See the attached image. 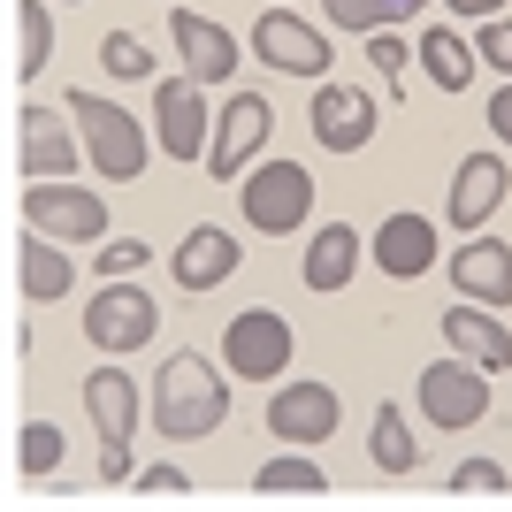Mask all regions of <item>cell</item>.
<instances>
[{
    "label": "cell",
    "instance_id": "cell-1",
    "mask_svg": "<svg viewBox=\"0 0 512 512\" xmlns=\"http://www.w3.org/2000/svg\"><path fill=\"white\" fill-rule=\"evenodd\" d=\"M230 421V367H214L207 352H169L153 367V428L169 444H199Z\"/></svg>",
    "mask_w": 512,
    "mask_h": 512
},
{
    "label": "cell",
    "instance_id": "cell-2",
    "mask_svg": "<svg viewBox=\"0 0 512 512\" xmlns=\"http://www.w3.org/2000/svg\"><path fill=\"white\" fill-rule=\"evenodd\" d=\"M62 107L77 115V138H85L92 176H107V184H138V176H146V161H153V130L138 123L123 100H100L92 85H77V92H62Z\"/></svg>",
    "mask_w": 512,
    "mask_h": 512
},
{
    "label": "cell",
    "instance_id": "cell-3",
    "mask_svg": "<svg viewBox=\"0 0 512 512\" xmlns=\"http://www.w3.org/2000/svg\"><path fill=\"white\" fill-rule=\"evenodd\" d=\"M237 214H245V230H260V237L306 230V214H314V176L276 153V161H260V169L237 176Z\"/></svg>",
    "mask_w": 512,
    "mask_h": 512
},
{
    "label": "cell",
    "instance_id": "cell-4",
    "mask_svg": "<svg viewBox=\"0 0 512 512\" xmlns=\"http://www.w3.org/2000/svg\"><path fill=\"white\" fill-rule=\"evenodd\" d=\"M153 329H161V299H153V291H138V283H123V276H107L100 291H92L85 344L100 352V360H130V352H146Z\"/></svg>",
    "mask_w": 512,
    "mask_h": 512
},
{
    "label": "cell",
    "instance_id": "cell-5",
    "mask_svg": "<svg viewBox=\"0 0 512 512\" xmlns=\"http://www.w3.org/2000/svg\"><path fill=\"white\" fill-rule=\"evenodd\" d=\"M413 406H421L428 428H482L490 421V367H474V360H428L421 367V383H413Z\"/></svg>",
    "mask_w": 512,
    "mask_h": 512
},
{
    "label": "cell",
    "instance_id": "cell-6",
    "mask_svg": "<svg viewBox=\"0 0 512 512\" xmlns=\"http://www.w3.org/2000/svg\"><path fill=\"white\" fill-rule=\"evenodd\" d=\"M23 230H46L62 237V245H100L107 237V199L77 176H46L23 192Z\"/></svg>",
    "mask_w": 512,
    "mask_h": 512
},
{
    "label": "cell",
    "instance_id": "cell-7",
    "mask_svg": "<svg viewBox=\"0 0 512 512\" xmlns=\"http://www.w3.org/2000/svg\"><path fill=\"white\" fill-rule=\"evenodd\" d=\"M291 352H299V337H291V321L276 306H245L222 329V367H230L237 383H276L283 367H291Z\"/></svg>",
    "mask_w": 512,
    "mask_h": 512
},
{
    "label": "cell",
    "instance_id": "cell-8",
    "mask_svg": "<svg viewBox=\"0 0 512 512\" xmlns=\"http://www.w3.org/2000/svg\"><path fill=\"white\" fill-rule=\"evenodd\" d=\"M253 62H268L276 77H306V85H321L337 54H329V31H321V23L291 16V0H276V8L253 23Z\"/></svg>",
    "mask_w": 512,
    "mask_h": 512
},
{
    "label": "cell",
    "instance_id": "cell-9",
    "mask_svg": "<svg viewBox=\"0 0 512 512\" xmlns=\"http://www.w3.org/2000/svg\"><path fill=\"white\" fill-rule=\"evenodd\" d=\"M153 146L169 161H207L214 146V115L199 77H153Z\"/></svg>",
    "mask_w": 512,
    "mask_h": 512
},
{
    "label": "cell",
    "instance_id": "cell-10",
    "mask_svg": "<svg viewBox=\"0 0 512 512\" xmlns=\"http://www.w3.org/2000/svg\"><path fill=\"white\" fill-rule=\"evenodd\" d=\"M337 421H344L337 383H314V375H299V383H268V436H276V444L314 451V444L337 436Z\"/></svg>",
    "mask_w": 512,
    "mask_h": 512
},
{
    "label": "cell",
    "instance_id": "cell-11",
    "mask_svg": "<svg viewBox=\"0 0 512 512\" xmlns=\"http://www.w3.org/2000/svg\"><path fill=\"white\" fill-rule=\"evenodd\" d=\"M268 130H276V107L260 100V92H230V100H222V115H214L207 176H214V184H237V176L253 169V153L268 146Z\"/></svg>",
    "mask_w": 512,
    "mask_h": 512
},
{
    "label": "cell",
    "instance_id": "cell-12",
    "mask_svg": "<svg viewBox=\"0 0 512 512\" xmlns=\"http://www.w3.org/2000/svg\"><path fill=\"white\" fill-rule=\"evenodd\" d=\"M306 123H314V146H321V153H360L367 138L383 130V107H375V92L329 85V77H321V85H314V107H306Z\"/></svg>",
    "mask_w": 512,
    "mask_h": 512
},
{
    "label": "cell",
    "instance_id": "cell-13",
    "mask_svg": "<svg viewBox=\"0 0 512 512\" xmlns=\"http://www.w3.org/2000/svg\"><path fill=\"white\" fill-rule=\"evenodd\" d=\"M62 115L69 107H39V100L16 115V169L39 176V184L46 176H77V161H85V138H77Z\"/></svg>",
    "mask_w": 512,
    "mask_h": 512
},
{
    "label": "cell",
    "instance_id": "cell-14",
    "mask_svg": "<svg viewBox=\"0 0 512 512\" xmlns=\"http://www.w3.org/2000/svg\"><path fill=\"white\" fill-rule=\"evenodd\" d=\"M237 260H245V245H237V230H222V222H199V230L176 237V253H169V276L176 291H222V283L237 276Z\"/></svg>",
    "mask_w": 512,
    "mask_h": 512
},
{
    "label": "cell",
    "instance_id": "cell-15",
    "mask_svg": "<svg viewBox=\"0 0 512 512\" xmlns=\"http://www.w3.org/2000/svg\"><path fill=\"white\" fill-rule=\"evenodd\" d=\"M85 413L92 428H100V451H130V436H138V413H146V390H138V375L130 367H92L85 375Z\"/></svg>",
    "mask_w": 512,
    "mask_h": 512
},
{
    "label": "cell",
    "instance_id": "cell-16",
    "mask_svg": "<svg viewBox=\"0 0 512 512\" xmlns=\"http://www.w3.org/2000/svg\"><path fill=\"white\" fill-rule=\"evenodd\" d=\"M169 46H176V62H184V77H199V85H230L237 62H245L237 39L214 16H199V8H176L169 16Z\"/></svg>",
    "mask_w": 512,
    "mask_h": 512
},
{
    "label": "cell",
    "instance_id": "cell-17",
    "mask_svg": "<svg viewBox=\"0 0 512 512\" xmlns=\"http://www.w3.org/2000/svg\"><path fill=\"white\" fill-rule=\"evenodd\" d=\"M375 245V268H383L390 283H421L436 260H444V237H436V222L428 214H383V230L367 237Z\"/></svg>",
    "mask_w": 512,
    "mask_h": 512
},
{
    "label": "cell",
    "instance_id": "cell-18",
    "mask_svg": "<svg viewBox=\"0 0 512 512\" xmlns=\"http://www.w3.org/2000/svg\"><path fill=\"white\" fill-rule=\"evenodd\" d=\"M505 192H512V176H505V161L497 153H467L459 169H451V199H444V222L459 237H474L482 222H490L497 207H505Z\"/></svg>",
    "mask_w": 512,
    "mask_h": 512
},
{
    "label": "cell",
    "instance_id": "cell-19",
    "mask_svg": "<svg viewBox=\"0 0 512 512\" xmlns=\"http://www.w3.org/2000/svg\"><path fill=\"white\" fill-rule=\"evenodd\" d=\"M451 291L474 299V306H512V245L474 230L467 245L451 253Z\"/></svg>",
    "mask_w": 512,
    "mask_h": 512
},
{
    "label": "cell",
    "instance_id": "cell-20",
    "mask_svg": "<svg viewBox=\"0 0 512 512\" xmlns=\"http://www.w3.org/2000/svg\"><path fill=\"white\" fill-rule=\"evenodd\" d=\"M444 344L459 352V360H474V367H512V329L497 321V306H474V299H459V306H444Z\"/></svg>",
    "mask_w": 512,
    "mask_h": 512
},
{
    "label": "cell",
    "instance_id": "cell-21",
    "mask_svg": "<svg viewBox=\"0 0 512 512\" xmlns=\"http://www.w3.org/2000/svg\"><path fill=\"white\" fill-rule=\"evenodd\" d=\"M352 268H360V230H352V222H321V230L306 237V260H299L306 291L337 299L344 283H352Z\"/></svg>",
    "mask_w": 512,
    "mask_h": 512
},
{
    "label": "cell",
    "instance_id": "cell-22",
    "mask_svg": "<svg viewBox=\"0 0 512 512\" xmlns=\"http://www.w3.org/2000/svg\"><path fill=\"white\" fill-rule=\"evenodd\" d=\"M16 283H23V299H31V306L69 299V283H77L69 245H62V237H46V230H31V237L16 245Z\"/></svg>",
    "mask_w": 512,
    "mask_h": 512
},
{
    "label": "cell",
    "instance_id": "cell-23",
    "mask_svg": "<svg viewBox=\"0 0 512 512\" xmlns=\"http://www.w3.org/2000/svg\"><path fill=\"white\" fill-rule=\"evenodd\" d=\"M421 77L436 92H467L474 69H482V54H474V39H459V23H436V31H421Z\"/></svg>",
    "mask_w": 512,
    "mask_h": 512
},
{
    "label": "cell",
    "instance_id": "cell-24",
    "mask_svg": "<svg viewBox=\"0 0 512 512\" xmlns=\"http://www.w3.org/2000/svg\"><path fill=\"white\" fill-rule=\"evenodd\" d=\"M367 459H375L390 482L421 467V436H413V421L398 413V398H390V406H375V428H367Z\"/></svg>",
    "mask_w": 512,
    "mask_h": 512
},
{
    "label": "cell",
    "instance_id": "cell-25",
    "mask_svg": "<svg viewBox=\"0 0 512 512\" xmlns=\"http://www.w3.org/2000/svg\"><path fill=\"white\" fill-rule=\"evenodd\" d=\"M8 23H16V54H8V69L31 85V77L54 62V16H46V0H16V8H8Z\"/></svg>",
    "mask_w": 512,
    "mask_h": 512
},
{
    "label": "cell",
    "instance_id": "cell-26",
    "mask_svg": "<svg viewBox=\"0 0 512 512\" xmlns=\"http://www.w3.org/2000/svg\"><path fill=\"white\" fill-rule=\"evenodd\" d=\"M253 490H260V497H329V474H321L314 459L291 444V451H276V459L253 474Z\"/></svg>",
    "mask_w": 512,
    "mask_h": 512
},
{
    "label": "cell",
    "instance_id": "cell-27",
    "mask_svg": "<svg viewBox=\"0 0 512 512\" xmlns=\"http://www.w3.org/2000/svg\"><path fill=\"white\" fill-rule=\"evenodd\" d=\"M413 8H421V0H321V16L337 23V31H390V23H406Z\"/></svg>",
    "mask_w": 512,
    "mask_h": 512
},
{
    "label": "cell",
    "instance_id": "cell-28",
    "mask_svg": "<svg viewBox=\"0 0 512 512\" xmlns=\"http://www.w3.org/2000/svg\"><path fill=\"white\" fill-rule=\"evenodd\" d=\"M62 451H69V436L54 421H23V436H16V467H23V482H46V474L62 467Z\"/></svg>",
    "mask_w": 512,
    "mask_h": 512
},
{
    "label": "cell",
    "instance_id": "cell-29",
    "mask_svg": "<svg viewBox=\"0 0 512 512\" xmlns=\"http://www.w3.org/2000/svg\"><path fill=\"white\" fill-rule=\"evenodd\" d=\"M100 69H107V77H123V85H146V77H153V54H146L138 31H107V39H100Z\"/></svg>",
    "mask_w": 512,
    "mask_h": 512
},
{
    "label": "cell",
    "instance_id": "cell-30",
    "mask_svg": "<svg viewBox=\"0 0 512 512\" xmlns=\"http://www.w3.org/2000/svg\"><path fill=\"white\" fill-rule=\"evenodd\" d=\"M505 490H512V474L497 459H459L451 467V497H505Z\"/></svg>",
    "mask_w": 512,
    "mask_h": 512
},
{
    "label": "cell",
    "instance_id": "cell-31",
    "mask_svg": "<svg viewBox=\"0 0 512 512\" xmlns=\"http://www.w3.org/2000/svg\"><path fill=\"white\" fill-rule=\"evenodd\" d=\"M367 62H375V69L390 77V85H398V77H406V69L421 62V46H406L398 31H367Z\"/></svg>",
    "mask_w": 512,
    "mask_h": 512
},
{
    "label": "cell",
    "instance_id": "cell-32",
    "mask_svg": "<svg viewBox=\"0 0 512 512\" xmlns=\"http://www.w3.org/2000/svg\"><path fill=\"white\" fill-rule=\"evenodd\" d=\"M146 260H153V245H146V237H107L92 268H100V283H107V276H130V268H146Z\"/></svg>",
    "mask_w": 512,
    "mask_h": 512
},
{
    "label": "cell",
    "instance_id": "cell-33",
    "mask_svg": "<svg viewBox=\"0 0 512 512\" xmlns=\"http://www.w3.org/2000/svg\"><path fill=\"white\" fill-rule=\"evenodd\" d=\"M130 490H138V497H192V474L169 467V459H153V467L130 474Z\"/></svg>",
    "mask_w": 512,
    "mask_h": 512
},
{
    "label": "cell",
    "instance_id": "cell-34",
    "mask_svg": "<svg viewBox=\"0 0 512 512\" xmlns=\"http://www.w3.org/2000/svg\"><path fill=\"white\" fill-rule=\"evenodd\" d=\"M474 54H482L490 69H505V77H512V16H490V23H482V39H474Z\"/></svg>",
    "mask_w": 512,
    "mask_h": 512
},
{
    "label": "cell",
    "instance_id": "cell-35",
    "mask_svg": "<svg viewBox=\"0 0 512 512\" xmlns=\"http://www.w3.org/2000/svg\"><path fill=\"white\" fill-rule=\"evenodd\" d=\"M490 138H497V146H512V77L490 92Z\"/></svg>",
    "mask_w": 512,
    "mask_h": 512
},
{
    "label": "cell",
    "instance_id": "cell-36",
    "mask_svg": "<svg viewBox=\"0 0 512 512\" xmlns=\"http://www.w3.org/2000/svg\"><path fill=\"white\" fill-rule=\"evenodd\" d=\"M451 16H474V23H490V16H505V0H451Z\"/></svg>",
    "mask_w": 512,
    "mask_h": 512
}]
</instances>
